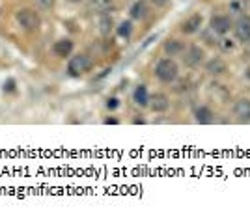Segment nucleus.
I'll return each instance as SVG.
<instances>
[{
	"label": "nucleus",
	"instance_id": "obj_12",
	"mask_svg": "<svg viewBox=\"0 0 250 218\" xmlns=\"http://www.w3.org/2000/svg\"><path fill=\"white\" fill-rule=\"evenodd\" d=\"M165 52L168 56H179L181 52H185V45L179 40H168L165 41Z\"/></svg>",
	"mask_w": 250,
	"mask_h": 218
},
{
	"label": "nucleus",
	"instance_id": "obj_15",
	"mask_svg": "<svg viewBox=\"0 0 250 218\" xmlns=\"http://www.w3.org/2000/svg\"><path fill=\"white\" fill-rule=\"evenodd\" d=\"M196 121L202 125H208L213 121V112H211V108L208 106H200L198 110H196Z\"/></svg>",
	"mask_w": 250,
	"mask_h": 218
},
{
	"label": "nucleus",
	"instance_id": "obj_17",
	"mask_svg": "<svg viewBox=\"0 0 250 218\" xmlns=\"http://www.w3.org/2000/svg\"><path fill=\"white\" fill-rule=\"evenodd\" d=\"M112 6V0H90V10H95L99 13H106Z\"/></svg>",
	"mask_w": 250,
	"mask_h": 218
},
{
	"label": "nucleus",
	"instance_id": "obj_10",
	"mask_svg": "<svg viewBox=\"0 0 250 218\" xmlns=\"http://www.w3.org/2000/svg\"><path fill=\"white\" fill-rule=\"evenodd\" d=\"M71 51H73V41H71V40H60V41H56L52 45V52H54L56 56H60V58L69 56Z\"/></svg>",
	"mask_w": 250,
	"mask_h": 218
},
{
	"label": "nucleus",
	"instance_id": "obj_13",
	"mask_svg": "<svg viewBox=\"0 0 250 218\" xmlns=\"http://www.w3.org/2000/svg\"><path fill=\"white\" fill-rule=\"evenodd\" d=\"M226 69H228V67H226V62L220 60V58H213V60H209V62L206 63V71H208L209 75H222Z\"/></svg>",
	"mask_w": 250,
	"mask_h": 218
},
{
	"label": "nucleus",
	"instance_id": "obj_11",
	"mask_svg": "<svg viewBox=\"0 0 250 218\" xmlns=\"http://www.w3.org/2000/svg\"><path fill=\"white\" fill-rule=\"evenodd\" d=\"M114 28V19H112V15H108V13H101V17H99V32H101V36H110V32Z\"/></svg>",
	"mask_w": 250,
	"mask_h": 218
},
{
	"label": "nucleus",
	"instance_id": "obj_19",
	"mask_svg": "<svg viewBox=\"0 0 250 218\" xmlns=\"http://www.w3.org/2000/svg\"><path fill=\"white\" fill-rule=\"evenodd\" d=\"M131 32H133V24H131L129 21L122 22V24L118 26V34H120L122 38H125V40H127V38L131 36Z\"/></svg>",
	"mask_w": 250,
	"mask_h": 218
},
{
	"label": "nucleus",
	"instance_id": "obj_18",
	"mask_svg": "<svg viewBox=\"0 0 250 218\" xmlns=\"http://www.w3.org/2000/svg\"><path fill=\"white\" fill-rule=\"evenodd\" d=\"M211 94L215 95V99H219L220 103H226V99H228V92L222 88V84H213Z\"/></svg>",
	"mask_w": 250,
	"mask_h": 218
},
{
	"label": "nucleus",
	"instance_id": "obj_14",
	"mask_svg": "<svg viewBox=\"0 0 250 218\" xmlns=\"http://www.w3.org/2000/svg\"><path fill=\"white\" fill-rule=\"evenodd\" d=\"M147 15V4L144 0H138L133 4V8H131V17L133 19H144Z\"/></svg>",
	"mask_w": 250,
	"mask_h": 218
},
{
	"label": "nucleus",
	"instance_id": "obj_3",
	"mask_svg": "<svg viewBox=\"0 0 250 218\" xmlns=\"http://www.w3.org/2000/svg\"><path fill=\"white\" fill-rule=\"evenodd\" d=\"M15 19L19 22V26L24 28L26 32H34L40 28V15L36 13L34 10H21L17 11V15H15Z\"/></svg>",
	"mask_w": 250,
	"mask_h": 218
},
{
	"label": "nucleus",
	"instance_id": "obj_1",
	"mask_svg": "<svg viewBox=\"0 0 250 218\" xmlns=\"http://www.w3.org/2000/svg\"><path fill=\"white\" fill-rule=\"evenodd\" d=\"M177 75H179V67H177V63L172 58H163L155 65V77L161 82H174L177 79Z\"/></svg>",
	"mask_w": 250,
	"mask_h": 218
},
{
	"label": "nucleus",
	"instance_id": "obj_16",
	"mask_svg": "<svg viewBox=\"0 0 250 218\" xmlns=\"http://www.w3.org/2000/svg\"><path fill=\"white\" fill-rule=\"evenodd\" d=\"M133 97H135V103L140 104V106H144V104L149 103V95H147L146 86H142V84L135 90V95H133Z\"/></svg>",
	"mask_w": 250,
	"mask_h": 218
},
{
	"label": "nucleus",
	"instance_id": "obj_5",
	"mask_svg": "<svg viewBox=\"0 0 250 218\" xmlns=\"http://www.w3.org/2000/svg\"><path fill=\"white\" fill-rule=\"evenodd\" d=\"M233 116L241 123H250V99H239L233 104Z\"/></svg>",
	"mask_w": 250,
	"mask_h": 218
},
{
	"label": "nucleus",
	"instance_id": "obj_21",
	"mask_svg": "<svg viewBox=\"0 0 250 218\" xmlns=\"http://www.w3.org/2000/svg\"><path fill=\"white\" fill-rule=\"evenodd\" d=\"M106 106H108V108H116V106H118V101H116V99H108Z\"/></svg>",
	"mask_w": 250,
	"mask_h": 218
},
{
	"label": "nucleus",
	"instance_id": "obj_7",
	"mask_svg": "<svg viewBox=\"0 0 250 218\" xmlns=\"http://www.w3.org/2000/svg\"><path fill=\"white\" fill-rule=\"evenodd\" d=\"M229 28H231V21L226 15H215L211 19V30L215 34H226Z\"/></svg>",
	"mask_w": 250,
	"mask_h": 218
},
{
	"label": "nucleus",
	"instance_id": "obj_20",
	"mask_svg": "<svg viewBox=\"0 0 250 218\" xmlns=\"http://www.w3.org/2000/svg\"><path fill=\"white\" fill-rule=\"evenodd\" d=\"M34 2H36V6H38V8H40V10H52V8H54V2H56V0H34Z\"/></svg>",
	"mask_w": 250,
	"mask_h": 218
},
{
	"label": "nucleus",
	"instance_id": "obj_23",
	"mask_svg": "<svg viewBox=\"0 0 250 218\" xmlns=\"http://www.w3.org/2000/svg\"><path fill=\"white\" fill-rule=\"evenodd\" d=\"M245 49H247V52L250 54V40L249 41H245Z\"/></svg>",
	"mask_w": 250,
	"mask_h": 218
},
{
	"label": "nucleus",
	"instance_id": "obj_9",
	"mask_svg": "<svg viewBox=\"0 0 250 218\" xmlns=\"http://www.w3.org/2000/svg\"><path fill=\"white\" fill-rule=\"evenodd\" d=\"M200 26H202V15L194 13V15H190L187 21L181 24V32L183 34H196L200 30Z\"/></svg>",
	"mask_w": 250,
	"mask_h": 218
},
{
	"label": "nucleus",
	"instance_id": "obj_6",
	"mask_svg": "<svg viewBox=\"0 0 250 218\" xmlns=\"http://www.w3.org/2000/svg\"><path fill=\"white\" fill-rule=\"evenodd\" d=\"M233 30H235V38H237L239 41H243V43L249 41L250 40V17L249 15L239 17V21L235 22Z\"/></svg>",
	"mask_w": 250,
	"mask_h": 218
},
{
	"label": "nucleus",
	"instance_id": "obj_24",
	"mask_svg": "<svg viewBox=\"0 0 250 218\" xmlns=\"http://www.w3.org/2000/svg\"><path fill=\"white\" fill-rule=\"evenodd\" d=\"M69 2H81V0H69Z\"/></svg>",
	"mask_w": 250,
	"mask_h": 218
},
{
	"label": "nucleus",
	"instance_id": "obj_8",
	"mask_svg": "<svg viewBox=\"0 0 250 218\" xmlns=\"http://www.w3.org/2000/svg\"><path fill=\"white\" fill-rule=\"evenodd\" d=\"M149 106L153 112H167L168 106H170V101L165 94H155L153 97H149Z\"/></svg>",
	"mask_w": 250,
	"mask_h": 218
},
{
	"label": "nucleus",
	"instance_id": "obj_2",
	"mask_svg": "<svg viewBox=\"0 0 250 218\" xmlns=\"http://www.w3.org/2000/svg\"><path fill=\"white\" fill-rule=\"evenodd\" d=\"M92 65H94V62H92L90 56H86V54H77V56H73V58L69 60V63H67V71H69L71 77H81V75L90 71Z\"/></svg>",
	"mask_w": 250,
	"mask_h": 218
},
{
	"label": "nucleus",
	"instance_id": "obj_4",
	"mask_svg": "<svg viewBox=\"0 0 250 218\" xmlns=\"http://www.w3.org/2000/svg\"><path fill=\"white\" fill-rule=\"evenodd\" d=\"M204 58H206V52L198 45H190L187 51H185V63L190 65V67L200 65V63L204 62Z\"/></svg>",
	"mask_w": 250,
	"mask_h": 218
},
{
	"label": "nucleus",
	"instance_id": "obj_22",
	"mask_svg": "<svg viewBox=\"0 0 250 218\" xmlns=\"http://www.w3.org/2000/svg\"><path fill=\"white\" fill-rule=\"evenodd\" d=\"M151 2H153L155 6H165V4H167L168 0H151Z\"/></svg>",
	"mask_w": 250,
	"mask_h": 218
}]
</instances>
